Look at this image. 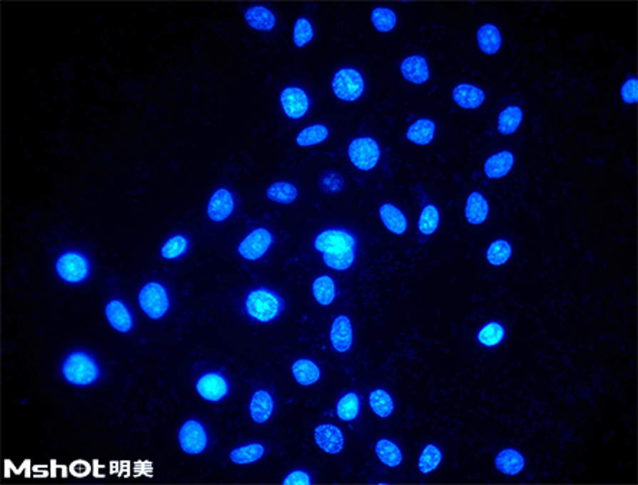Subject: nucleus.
Wrapping results in <instances>:
<instances>
[{"instance_id":"obj_5","label":"nucleus","mask_w":638,"mask_h":485,"mask_svg":"<svg viewBox=\"0 0 638 485\" xmlns=\"http://www.w3.org/2000/svg\"><path fill=\"white\" fill-rule=\"evenodd\" d=\"M333 91L343 101H357L365 90V81L355 68H340L333 78Z\"/></svg>"},{"instance_id":"obj_37","label":"nucleus","mask_w":638,"mask_h":485,"mask_svg":"<svg viewBox=\"0 0 638 485\" xmlns=\"http://www.w3.org/2000/svg\"><path fill=\"white\" fill-rule=\"evenodd\" d=\"M371 24L378 32H390L398 24L396 14L389 8H375L371 12Z\"/></svg>"},{"instance_id":"obj_27","label":"nucleus","mask_w":638,"mask_h":485,"mask_svg":"<svg viewBox=\"0 0 638 485\" xmlns=\"http://www.w3.org/2000/svg\"><path fill=\"white\" fill-rule=\"evenodd\" d=\"M488 213H490V207H488V203L484 198V195L480 193L470 194V197L467 198V205H465V217H467L468 223L474 224V225H480L487 220Z\"/></svg>"},{"instance_id":"obj_45","label":"nucleus","mask_w":638,"mask_h":485,"mask_svg":"<svg viewBox=\"0 0 638 485\" xmlns=\"http://www.w3.org/2000/svg\"><path fill=\"white\" fill-rule=\"evenodd\" d=\"M312 479L309 476L308 472L302 471V469H296L292 471L286 478H283V484L286 485H296V484H310Z\"/></svg>"},{"instance_id":"obj_14","label":"nucleus","mask_w":638,"mask_h":485,"mask_svg":"<svg viewBox=\"0 0 638 485\" xmlns=\"http://www.w3.org/2000/svg\"><path fill=\"white\" fill-rule=\"evenodd\" d=\"M234 208L236 201L233 194L226 188H220L211 195L208 201L207 215L214 223H223L233 214Z\"/></svg>"},{"instance_id":"obj_32","label":"nucleus","mask_w":638,"mask_h":485,"mask_svg":"<svg viewBox=\"0 0 638 485\" xmlns=\"http://www.w3.org/2000/svg\"><path fill=\"white\" fill-rule=\"evenodd\" d=\"M265 455V446L262 444H248L238 446L230 452V459L237 465H245L258 462Z\"/></svg>"},{"instance_id":"obj_30","label":"nucleus","mask_w":638,"mask_h":485,"mask_svg":"<svg viewBox=\"0 0 638 485\" xmlns=\"http://www.w3.org/2000/svg\"><path fill=\"white\" fill-rule=\"evenodd\" d=\"M377 458L388 466H399L403 461L400 448L390 439H378L375 444Z\"/></svg>"},{"instance_id":"obj_17","label":"nucleus","mask_w":638,"mask_h":485,"mask_svg":"<svg viewBox=\"0 0 638 485\" xmlns=\"http://www.w3.org/2000/svg\"><path fill=\"white\" fill-rule=\"evenodd\" d=\"M250 416L256 423H266L275 410V402L269 392L258 390L254 392L250 400Z\"/></svg>"},{"instance_id":"obj_10","label":"nucleus","mask_w":638,"mask_h":485,"mask_svg":"<svg viewBox=\"0 0 638 485\" xmlns=\"http://www.w3.org/2000/svg\"><path fill=\"white\" fill-rule=\"evenodd\" d=\"M280 106L285 116L292 120H300L310 108V97L303 88L290 86L282 90Z\"/></svg>"},{"instance_id":"obj_26","label":"nucleus","mask_w":638,"mask_h":485,"mask_svg":"<svg viewBox=\"0 0 638 485\" xmlns=\"http://www.w3.org/2000/svg\"><path fill=\"white\" fill-rule=\"evenodd\" d=\"M312 295L319 305H323V307L331 305L337 296L334 279L328 275L316 277L312 283Z\"/></svg>"},{"instance_id":"obj_31","label":"nucleus","mask_w":638,"mask_h":485,"mask_svg":"<svg viewBox=\"0 0 638 485\" xmlns=\"http://www.w3.org/2000/svg\"><path fill=\"white\" fill-rule=\"evenodd\" d=\"M189 250V238L185 234H175L169 237L161 249V256L166 260L182 257Z\"/></svg>"},{"instance_id":"obj_38","label":"nucleus","mask_w":638,"mask_h":485,"mask_svg":"<svg viewBox=\"0 0 638 485\" xmlns=\"http://www.w3.org/2000/svg\"><path fill=\"white\" fill-rule=\"evenodd\" d=\"M323 260L325 266H328L333 270H348L354 262H355V250L348 252H340V253H324Z\"/></svg>"},{"instance_id":"obj_7","label":"nucleus","mask_w":638,"mask_h":485,"mask_svg":"<svg viewBox=\"0 0 638 485\" xmlns=\"http://www.w3.org/2000/svg\"><path fill=\"white\" fill-rule=\"evenodd\" d=\"M380 146L377 141L368 136L354 139L348 146V158L360 170H371L380 160Z\"/></svg>"},{"instance_id":"obj_4","label":"nucleus","mask_w":638,"mask_h":485,"mask_svg":"<svg viewBox=\"0 0 638 485\" xmlns=\"http://www.w3.org/2000/svg\"><path fill=\"white\" fill-rule=\"evenodd\" d=\"M142 312L151 320L163 318L171 308V297L168 289L159 282L146 283L138 296Z\"/></svg>"},{"instance_id":"obj_16","label":"nucleus","mask_w":638,"mask_h":485,"mask_svg":"<svg viewBox=\"0 0 638 485\" xmlns=\"http://www.w3.org/2000/svg\"><path fill=\"white\" fill-rule=\"evenodd\" d=\"M353 327L351 321L345 315H340L334 320L330 331V341L335 351L347 352L353 345Z\"/></svg>"},{"instance_id":"obj_42","label":"nucleus","mask_w":638,"mask_h":485,"mask_svg":"<svg viewBox=\"0 0 638 485\" xmlns=\"http://www.w3.org/2000/svg\"><path fill=\"white\" fill-rule=\"evenodd\" d=\"M313 39V26L309 19L299 18L293 25V44L296 48L306 46Z\"/></svg>"},{"instance_id":"obj_41","label":"nucleus","mask_w":638,"mask_h":485,"mask_svg":"<svg viewBox=\"0 0 638 485\" xmlns=\"http://www.w3.org/2000/svg\"><path fill=\"white\" fill-rule=\"evenodd\" d=\"M504 335H505V330L501 324L490 322L480 330L478 341L485 347H495L504 340Z\"/></svg>"},{"instance_id":"obj_25","label":"nucleus","mask_w":638,"mask_h":485,"mask_svg":"<svg viewBox=\"0 0 638 485\" xmlns=\"http://www.w3.org/2000/svg\"><path fill=\"white\" fill-rule=\"evenodd\" d=\"M292 374L300 386H312L321 379V370L308 358H300L293 362Z\"/></svg>"},{"instance_id":"obj_1","label":"nucleus","mask_w":638,"mask_h":485,"mask_svg":"<svg viewBox=\"0 0 638 485\" xmlns=\"http://www.w3.org/2000/svg\"><path fill=\"white\" fill-rule=\"evenodd\" d=\"M61 374L64 380L73 386L87 387L98 382L101 377V367L91 354L77 349L64 358Z\"/></svg>"},{"instance_id":"obj_39","label":"nucleus","mask_w":638,"mask_h":485,"mask_svg":"<svg viewBox=\"0 0 638 485\" xmlns=\"http://www.w3.org/2000/svg\"><path fill=\"white\" fill-rule=\"evenodd\" d=\"M439 210H437V207L436 205H432V204H429V205H426L423 210H422V213H420V217H419V223H417V227H419V231L422 233V234H425V235H430V234H433L436 230H437V227H439Z\"/></svg>"},{"instance_id":"obj_33","label":"nucleus","mask_w":638,"mask_h":485,"mask_svg":"<svg viewBox=\"0 0 638 485\" xmlns=\"http://www.w3.org/2000/svg\"><path fill=\"white\" fill-rule=\"evenodd\" d=\"M330 131L325 125H312L300 131L296 136V145L302 148L315 146L327 141Z\"/></svg>"},{"instance_id":"obj_8","label":"nucleus","mask_w":638,"mask_h":485,"mask_svg":"<svg viewBox=\"0 0 638 485\" xmlns=\"http://www.w3.org/2000/svg\"><path fill=\"white\" fill-rule=\"evenodd\" d=\"M273 234L268 228H256L250 231L237 247L238 255L250 262H256L262 259L273 245Z\"/></svg>"},{"instance_id":"obj_22","label":"nucleus","mask_w":638,"mask_h":485,"mask_svg":"<svg viewBox=\"0 0 638 485\" xmlns=\"http://www.w3.org/2000/svg\"><path fill=\"white\" fill-rule=\"evenodd\" d=\"M515 165V155L508 150H501L490 156L484 165V172L488 178L498 179L505 176Z\"/></svg>"},{"instance_id":"obj_40","label":"nucleus","mask_w":638,"mask_h":485,"mask_svg":"<svg viewBox=\"0 0 638 485\" xmlns=\"http://www.w3.org/2000/svg\"><path fill=\"white\" fill-rule=\"evenodd\" d=\"M442 462V452L436 445H427L425 446V449L422 451L420 456H419V471L422 474H429L432 471H435L439 464Z\"/></svg>"},{"instance_id":"obj_20","label":"nucleus","mask_w":638,"mask_h":485,"mask_svg":"<svg viewBox=\"0 0 638 485\" xmlns=\"http://www.w3.org/2000/svg\"><path fill=\"white\" fill-rule=\"evenodd\" d=\"M495 468L504 475H517L525 468V456L512 448H507L498 452L495 456Z\"/></svg>"},{"instance_id":"obj_15","label":"nucleus","mask_w":638,"mask_h":485,"mask_svg":"<svg viewBox=\"0 0 638 485\" xmlns=\"http://www.w3.org/2000/svg\"><path fill=\"white\" fill-rule=\"evenodd\" d=\"M403 78L412 84H425L429 80V66L425 56L410 55L400 64Z\"/></svg>"},{"instance_id":"obj_11","label":"nucleus","mask_w":638,"mask_h":485,"mask_svg":"<svg viewBox=\"0 0 638 485\" xmlns=\"http://www.w3.org/2000/svg\"><path fill=\"white\" fill-rule=\"evenodd\" d=\"M196 389L204 400L211 403L223 400L230 392L228 382L220 373H207L201 376L196 384Z\"/></svg>"},{"instance_id":"obj_24","label":"nucleus","mask_w":638,"mask_h":485,"mask_svg":"<svg viewBox=\"0 0 638 485\" xmlns=\"http://www.w3.org/2000/svg\"><path fill=\"white\" fill-rule=\"evenodd\" d=\"M477 41L480 49L487 55L497 53L502 44L500 29L494 24L481 25L477 31Z\"/></svg>"},{"instance_id":"obj_36","label":"nucleus","mask_w":638,"mask_h":485,"mask_svg":"<svg viewBox=\"0 0 638 485\" xmlns=\"http://www.w3.org/2000/svg\"><path fill=\"white\" fill-rule=\"evenodd\" d=\"M512 246H510L507 240H495L494 242H491V246L487 250V260L492 266H502L512 257Z\"/></svg>"},{"instance_id":"obj_23","label":"nucleus","mask_w":638,"mask_h":485,"mask_svg":"<svg viewBox=\"0 0 638 485\" xmlns=\"http://www.w3.org/2000/svg\"><path fill=\"white\" fill-rule=\"evenodd\" d=\"M435 133H436L435 121H432L430 118H419L415 123L410 125L406 138L415 145L425 146L435 139Z\"/></svg>"},{"instance_id":"obj_3","label":"nucleus","mask_w":638,"mask_h":485,"mask_svg":"<svg viewBox=\"0 0 638 485\" xmlns=\"http://www.w3.org/2000/svg\"><path fill=\"white\" fill-rule=\"evenodd\" d=\"M55 272L66 283L79 285L88 279L91 273V262L81 252L70 250L59 255L55 262Z\"/></svg>"},{"instance_id":"obj_44","label":"nucleus","mask_w":638,"mask_h":485,"mask_svg":"<svg viewBox=\"0 0 638 485\" xmlns=\"http://www.w3.org/2000/svg\"><path fill=\"white\" fill-rule=\"evenodd\" d=\"M621 98L627 104H635L638 100V81L637 78L627 80L621 87Z\"/></svg>"},{"instance_id":"obj_43","label":"nucleus","mask_w":638,"mask_h":485,"mask_svg":"<svg viewBox=\"0 0 638 485\" xmlns=\"http://www.w3.org/2000/svg\"><path fill=\"white\" fill-rule=\"evenodd\" d=\"M319 188L327 194H337L344 188V178L335 170H327L319 178Z\"/></svg>"},{"instance_id":"obj_21","label":"nucleus","mask_w":638,"mask_h":485,"mask_svg":"<svg viewBox=\"0 0 638 485\" xmlns=\"http://www.w3.org/2000/svg\"><path fill=\"white\" fill-rule=\"evenodd\" d=\"M380 218L385 227L398 235H402L407 230V220L400 208L393 204H383L378 210Z\"/></svg>"},{"instance_id":"obj_28","label":"nucleus","mask_w":638,"mask_h":485,"mask_svg":"<svg viewBox=\"0 0 638 485\" xmlns=\"http://www.w3.org/2000/svg\"><path fill=\"white\" fill-rule=\"evenodd\" d=\"M523 111L519 106H510L498 116V132L501 135H513L522 125Z\"/></svg>"},{"instance_id":"obj_13","label":"nucleus","mask_w":638,"mask_h":485,"mask_svg":"<svg viewBox=\"0 0 638 485\" xmlns=\"http://www.w3.org/2000/svg\"><path fill=\"white\" fill-rule=\"evenodd\" d=\"M313 438L316 445L327 454L335 455L344 449V435L341 429L334 427V424H319L315 428Z\"/></svg>"},{"instance_id":"obj_29","label":"nucleus","mask_w":638,"mask_h":485,"mask_svg":"<svg viewBox=\"0 0 638 485\" xmlns=\"http://www.w3.org/2000/svg\"><path fill=\"white\" fill-rule=\"evenodd\" d=\"M266 195L273 203L288 205V204H292L296 201L299 191H298L296 185L290 184V182L279 180V182H273V184L268 188Z\"/></svg>"},{"instance_id":"obj_12","label":"nucleus","mask_w":638,"mask_h":485,"mask_svg":"<svg viewBox=\"0 0 638 485\" xmlns=\"http://www.w3.org/2000/svg\"><path fill=\"white\" fill-rule=\"evenodd\" d=\"M104 312H106V318H107L108 324L116 331H118L121 334H127L133 330V327H135L133 315H132L129 307H127L123 300H120V299L108 300Z\"/></svg>"},{"instance_id":"obj_34","label":"nucleus","mask_w":638,"mask_h":485,"mask_svg":"<svg viewBox=\"0 0 638 485\" xmlns=\"http://www.w3.org/2000/svg\"><path fill=\"white\" fill-rule=\"evenodd\" d=\"M370 406L378 417H389L395 410L392 396L383 389H377L370 393Z\"/></svg>"},{"instance_id":"obj_6","label":"nucleus","mask_w":638,"mask_h":485,"mask_svg":"<svg viewBox=\"0 0 638 485\" xmlns=\"http://www.w3.org/2000/svg\"><path fill=\"white\" fill-rule=\"evenodd\" d=\"M355 237L341 228H330L319 233L313 240V247L321 253H340L355 250Z\"/></svg>"},{"instance_id":"obj_18","label":"nucleus","mask_w":638,"mask_h":485,"mask_svg":"<svg viewBox=\"0 0 638 485\" xmlns=\"http://www.w3.org/2000/svg\"><path fill=\"white\" fill-rule=\"evenodd\" d=\"M452 98L455 101V104H458L462 108L467 110H474L482 106L484 100H485V93L478 88L477 86L472 84H458L454 90H452Z\"/></svg>"},{"instance_id":"obj_19","label":"nucleus","mask_w":638,"mask_h":485,"mask_svg":"<svg viewBox=\"0 0 638 485\" xmlns=\"http://www.w3.org/2000/svg\"><path fill=\"white\" fill-rule=\"evenodd\" d=\"M247 25L256 31L270 32L276 26V15L266 6H251L244 12Z\"/></svg>"},{"instance_id":"obj_35","label":"nucleus","mask_w":638,"mask_h":485,"mask_svg":"<svg viewBox=\"0 0 638 485\" xmlns=\"http://www.w3.org/2000/svg\"><path fill=\"white\" fill-rule=\"evenodd\" d=\"M360 413V397L357 393L351 392L343 396L337 404V416L344 422H351L357 419Z\"/></svg>"},{"instance_id":"obj_9","label":"nucleus","mask_w":638,"mask_h":485,"mask_svg":"<svg viewBox=\"0 0 638 485\" xmlns=\"http://www.w3.org/2000/svg\"><path fill=\"white\" fill-rule=\"evenodd\" d=\"M181 449L188 455H198L206 451L208 445V435L204 424L198 420H186L178 434Z\"/></svg>"},{"instance_id":"obj_2","label":"nucleus","mask_w":638,"mask_h":485,"mask_svg":"<svg viewBox=\"0 0 638 485\" xmlns=\"http://www.w3.org/2000/svg\"><path fill=\"white\" fill-rule=\"evenodd\" d=\"M247 315L262 324L275 321L285 310V300L268 287H258L247 293L244 300Z\"/></svg>"}]
</instances>
